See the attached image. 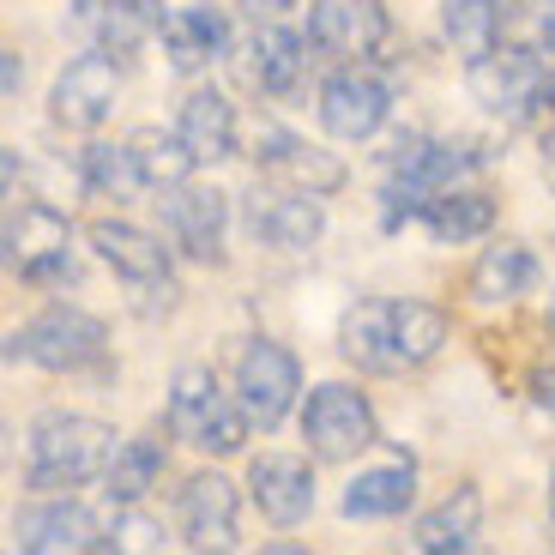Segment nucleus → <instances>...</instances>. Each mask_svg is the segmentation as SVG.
I'll list each match as a JSON object with an SVG mask.
<instances>
[{
	"label": "nucleus",
	"mask_w": 555,
	"mask_h": 555,
	"mask_svg": "<svg viewBox=\"0 0 555 555\" xmlns=\"http://www.w3.org/2000/svg\"><path fill=\"white\" fill-rule=\"evenodd\" d=\"M176 133L188 139V152L199 164H223V157H236V109L223 91H194V98L181 103V121Z\"/></svg>",
	"instance_id": "nucleus-22"
},
{
	"label": "nucleus",
	"mask_w": 555,
	"mask_h": 555,
	"mask_svg": "<svg viewBox=\"0 0 555 555\" xmlns=\"http://www.w3.org/2000/svg\"><path fill=\"white\" fill-rule=\"evenodd\" d=\"M230 49V13L223 7H176L164 18V55L176 73H199Z\"/></svg>",
	"instance_id": "nucleus-20"
},
{
	"label": "nucleus",
	"mask_w": 555,
	"mask_h": 555,
	"mask_svg": "<svg viewBox=\"0 0 555 555\" xmlns=\"http://www.w3.org/2000/svg\"><path fill=\"white\" fill-rule=\"evenodd\" d=\"M477 169L472 145H453V139H399V152L387 157V223L399 218H423L435 194L459 188V181Z\"/></svg>",
	"instance_id": "nucleus-4"
},
{
	"label": "nucleus",
	"mask_w": 555,
	"mask_h": 555,
	"mask_svg": "<svg viewBox=\"0 0 555 555\" xmlns=\"http://www.w3.org/2000/svg\"><path fill=\"white\" fill-rule=\"evenodd\" d=\"M296 392H302L296 357L284 345H272V338H254V345L242 350V362H236V399L248 404V416L260 423V429H278V423L291 416Z\"/></svg>",
	"instance_id": "nucleus-10"
},
{
	"label": "nucleus",
	"mask_w": 555,
	"mask_h": 555,
	"mask_svg": "<svg viewBox=\"0 0 555 555\" xmlns=\"http://www.w3.org/2000/svg\"><path fill=\"white\" fill-rule=\"evenodd\" d=\"M447 345V314L411 296H369L345 314L338 326V350L345 362L369 369V375H411Z\"/></svg>",
	"instance_id": "nucleus-1"
},
{
	"label": "nucleus",
	"mask_w": 555,
	"mask_h": 555,
	"mask_svg": "<svg viewBox=\"0 0 555 555\" xmlns=\"http://www.w3.org/2000/svg\"><path fill=\"white\" fill-rule=\"evenodd\" d=\"M501 25H507V0H441V30H447V42H453V55L465 61V67L495 55Z\"/></svg>",
	"instance_id": "nucleus-24"
},
{
	"label": "nucleus",
	"mask_w": 555,
	"mask_h": 555,
	"mask_svg": "<svg viewBox=\"0 0 555 555\" xmlns=\"http://www.w3.org/2000/svg\"><path fill=\"white\" fill-rule=\"evenodd\" d=\"M115 91H121V73H115L109 49L67 61V73L55 79V121L73 127V133H91L115 109Z\"/></svg>",
	"instance_id": "nucleus-16"
},
{
	"label": "nucleus",
	"mask_w": 555,
	"mask_h": 555,
	"mask_svg": "<svg viewBox=\"0 0 555 555\" xmlns=\"http://www.w3.org/2000/svg\"><path fill=\"white\" fill-rule=\"evenodd\" d=\"M423 223H429L435 242H472V236H489L495 223V199L477 194V188H447L423 206Z\"/></svg>",
	"instance_id": "nucleus-26"
},
{
	"label": "nucleus",
	"mask_w": 555,
	"mask_h": 555,
	"mask_svg": "<svg viewBox=\"0 0 555 555\" xmlns=\"http://www.w3.org/2000/svg\"><path fill=\"white\" fill-rule=\"evenodd\" d=\"M248 423H254L248 404L230 399L206 362L176 369V380H169V429L188 447H199V453H236L248 441Z\"/></svg>",
	"instance_id": "nucleus-3"
},
{
	"label": "nucleus",
	"mask_w": 555,
	"mask_h": 555,
	"mask_svg": "<svg viewBox=\"0 0 555 555\" xmlns=\"http://www.w3.org/2000/svg\"><path fill=\"white\" fill-rule=\"evenodd\" d=\"M538 37H543V55L555 61V0L543 7V18H538Z\"/></svg>",
	"instance_id": "nucleus-35"
},
{
	"label": "nucleus",
	"mask_w": 555,
	"mask_h": 555,
	"mask_svg": "<svg viewBox=\"0 0 555 555\" xmlns=\"http://www.w3.org/2000/svg\"><path fill=\"white\" fill-rule=\"evenodd\" d=\"M477 519H483V495H477V489H453V495H447L435 514L416 519V550H429V555L472 550Z\"/></svg>",
	"instance_id": "nucleus-27"
},
{
	"label": "nucleus",
	"mask_w": 555,
	"mask_h": 555,
	"mask_svg": "<svg viewBox=\"0 0 555 555\" xmlns=\"http://www.w3.org/2000/svg\"><path fill=\"white\" fill-rule=\"evenodd\" d=\"M248 489L272 526H302L314 514V472L296 453H260L248 465Z\"/></svg>",
	"instance_id": "nucleus-18"
},
{
	"label": "nucleus",
	"mask_w": 555,
	"mask_h": 555,
	"mask_svg": "<svg viewBox=\"0 0 555 555\" xmlns=\"http://www.w3.org/2000/svg\"><path fill=\"white\" fill-rule=\"evenodd\" d=\"M115 453H121V441L98 416H42L30 429L25 472H30V489H79V483H98Z\"/></svg>",
	"instance_id": "nucleus-2"
},
{
	"label": "nucleus",
	"mask_w": 555,
	"mask_h": 555,
	"mask_svg": "<svg viewBox=\"0 0 555 555\" xmlns=\"http://www.w3.org/2000/svg\"><path fill=\"white\" fill-rule=\"evenodd\" d=\"M416 501V465L411 459H387L375 472H362L345 489V519H399Z\"/></svg>",
	"instance_id": "nucleus-23"
},
{
	"label": "nucleus",
	"mask_w": 555,
	"mask_h": 555,
	"mask_svg": "<svg viewBox=\"0 0 555 555\" xmlns=\"http://www.w3.org/2000/svg\"><path fill=\"white\" fill-rule=\"evenodd\" d=\"M387 109H392L387 79L369 73L362 61L338 67L333 79L320 85V121H326V133H333V139H375L380 121H387Z\"/></svg>",
	"instance_id": "nucleus-11"
},
{
	"label": "nucleus",
	"mask_w": 555,
	"mask_h": 555,
	"mask_svg": "<svg viewBox=\"0 0 555 555\" xmlns=\"http://www.w3.org/2000/svg\"><path fill=\"white\" fill-rule=\"evenodd\" d=\"M465 73H472V98L489 115H507V121H526V115L555 103V73L531 49H495V55H483Z\"/></svg>",
	"instance_id": "nucleus-6"
},
{
	"label": "nucleus",
	"mask_w": 555,
	"mask_h": 555,
	"mask_svg": "<svg viewBox=\"0 0 555 555\" xmlns=\"http://www.w3.org/2000/svg\"><path fill=\"white\" fill-rule=\"evenodd\" d=\"M7 266H13L25 284H61L73 278V230L55 206H25L7 211Z\"/></svg>",
	"instance_id": "nucleus-7"
},
{
	"label": "nucleus",
	"mask_w": 555,
	"mask_h": 555,
	"mask_svg": "<svg viewBox=\"0 0 555 555\" xmlns=\"http://www.w3.org/2000/svg\"><path fill=\"white\" fill-rule=\"evenodd\" d=\"M254 164H260V176L308 188V194H320V199L345 188V164H338L333 152H320V145H308V139L284 133V127H272V121H260V133H254Z\"/></svg>",
	"instance_id": "nucleus-12"
},
{
	"label": "nucleus",
	"mask_w": 555,
	"mask_h": 555,
	"mask_svg": "<svg viewBox=\"0 0 555 555\" xmlns=\"http://www.w3.org/2000/svg\"><path fill=\"white\" fill-rule=\"evenodd\" d=\"M248 230H254V242H266L278 254H302L320 242L326 211H320V194L266 176V181H254V194H248Z\"/></svg>",
	"instance_id": "nucleus-9"
},
{
	"label": "nucleus",
	"mask_w": 555,
	"mask_h": 555,
	"mask_svg": "<svg viewBox=\"0 0 555 555\" xmlns=\"http://www.w3.org/2000/svg\"><path fill=\"white\" fill-rule=\"evenodd\" d=\"M18 79H25V73H18V55L7 49V55H0V91H7V98H18Z\"/></svg>",
	"instance_id": "nucleus-33"
},
{
	"label": "nucleus",
	"mask_w": 555,
	"mask_h": 555,
	"mask_svg": "<svg viewBox=\"0 0 555 555\" xmlns=\"http://www.w3.org/2000/svg\"><path fill=\"white\" fill-rule=\"evenodd\" d=\"M91 248L98 260L109 266L115 278H127L133 291H152V296H176V278H169V248L152 236V230H139V223H91Z\"/></svg>",
	"instance_id": "nucleus-13"
},
{
	"label": "nucleus",
	"mask_w": 555,
	"mask_h": 555,
	"mask_svg": "<svg viewBox=\"0 0 555 555\" xmlns=\"http://www.w3.org/2000/svg\"><path fill=\"white\" fill-rule=\"evenodd\" d=\"M242 7H248V13H254V18H266V25H272V18H278V13H291L296 0H242Z\"/></svg>",
	"instance_id": "nucleus-34"
},
{
	"label": "nucleus",
	"mask_w": 555,
	"mask_h": 555,
	"mask_svg": "<svg viewBox=\"0 0 555 555\" xmlns=\"http://www.w3.org/2000/svg\"><path fill=\"white\" fill-rule=\"evenodd\" d=\"M103 350H109V333H103V320L79 314V308H49V314H37L25 326V333H13V345H7V357H25L37 362V369H55V375H79V369H98Z\"/></svg>",
	"instance_id": "nucleus-5"
},
{
	"label": "nucleus",
	"mask_w": 555,
	"mask_h": 555,
	"mask_svg": "<svg viewBox=\"0 0 555 555\" xmlns=\"http://www.w3.org/2000/svg\"><path fill=\"white\" fill-rule=\"evenodd\" d=\"M248 55H254L248 79L260 85V91H272V98H291L296 85H302V73H308V42L296 37V30H284L278 18L254 37Z\"/></svg>",
	"instance_id": "nucleus-25"
},
{
	"label": "nucleus",
	"mask_w": 555,
	"mask_h": 555,
	"mask_svg": "<svg viewBox=\"0 0 555 555\" xmlns=\"http://www.w3.org/2000/svg\"><path fill=\"white\" fill-rule=\"evenodd\" d=\"M550 519H555V472H550Z\"/></svg>",
	"instance_id": "nucleus-36"
},
{
	"label": "nucleus",
	"mask_w": 555,
	"mask_h": 555,
	"mask_svg": "<svg viewBox=\"0 0 555 555\" xmlns=\"http://www.w3.org/2000/svg\"><path fill=\"white\" fill-rule=\"evenodd\" d=\"M302 441L314 459H357L375 447V404L362 399L357 387H326L308 392V411H302Z\"/></svg>",
	"instance_id": "nucleus-8"
},
{
	"label": "nucleus",
	"mask_w": 555,
	"mask_h": 555,
	"mask_svg": "<svg viewBox=\"0 0 555 555\" xmlns=\"http://www.w3.org/2000/svg\"><path fill=\"white\" fill-rule=\"evenodd\" d=\"M387 37V7L380 0H308V42L338 61L375 55Z\"/></svg>",
	"instance_id": "nucleus-14"
},
{
	"label": "nucleus",
	"mask_w": 555,
	"mask_h": 555,
	"mask_svg": "<svg viewBox=\"0 0 555 555\" xmlns=\"http://www.w3.org/2000/svg\"><path fill=\"white\" fill-rule=\"evenodd\" d=\"M164 223H169V236H176L181 254H194V260L218 266L223 260L230 199H223L218 188H194V181H181V188H164Z\"/></svg>",
	"instance_id": "nucleus-15"
},
{
	"label": "nucleus",
	"mask_w": 555,
	"mask_h": 555,
	"mask_svg": "<svg viewBox=\"0 0 555 555\" xmlns=\"http://www.w3.org/2000/svg\"><path fill=\"white\" fill-rule=\"evenodd\" d=\"M85 181H91L103 199L145 194V169H139L133 145H91V152H85Z\"/></svg>",
	"instance_id": "nucleus-31"
},
{
	"label": "nucleus",
	"mask_w": 555,
	"mask_h": 555,
	"mask_svg": "<svg viewBox=\"0 0 555 555\" xmlns=\"http://www.w3.org/2000/svg\"><path fill=\"white\" fill-rule=\"evenodd\" d=\"M181 538L194 550H236V483L218 472L188 477L181 489Z\"/></svg>",
	"instance_id": "nucleus-19"
},
{
	"label": "nucleus",
	"mask_w": 555,
	"mask_h": 555,
	"mask_svg": "<svg viewBox=\"0 0 555 555\" xmlns=\"http://www.w3.org/2000/svg\"><path fill=\"white\" fill-rule=\"evenodd\" d=\"M13 543L25 555H79V550H109V531L73 501H49V507H25L13 519Z\"/></svg>",
	"instance_id": "nucleus-17"
},
{
	"label": "nucleus",
	"mask_w": 555,
	"mask_h": 555,
	"mask_svg": "<svg viewBox=\"0 0 555 555\" xmlns=\"http://www.w3.org/2000/svg\"><path fill=\"white\" fill-rule=\"evenodd\" d=\"M531 278H538V260H531L519 242H501V248H489L483 260H477L472 296L477 302H514V296L531 291Z\"/></svg>",
	"instance_id": "nucleus-28"
},
{
	"label": "nucleus",
	"mask_w": 555,
	"mask_h": 555,
	"mask_svg": "<svg viewBox=\"0 0 555 555\" xmlns=\"http://www.w3.org/2000/svg\"><path fill=\"white\" fill-rule=\"evenodd\" d=\"M133 145V157H139V169H145V188H181V181L194 176V164L199 157L188 152V139L181 133H157V127H145V133H133L127 139Z\"/></svg>",
	"instance_id": "nucleus-29"
},
{
	"label": "nucleus",
	"mask_w": 555,
	"mask_h": 555,
	"mask_svg": "<svg viewBox=\"0 0 555 555\" xmlns=\"http://www.w3.org/2000/svg\"><path fill=\"white\" fill-rule=\"evenodd\" d=\"M79 25H91V37L109 55H133L139 42L164 37V7L157 0H85Z\"/></svg>",
	"instance_id": "nucleus-21"
},
{
	"label": "nucleus",
	"mask_w": 555,
	"mask_h": 555,
	"mask_svg": "<svg viewBox=\"0 0 555 555\" xmlns=\"http://www.w3.org/2000/svg\"><path fill=\"white\" fill-rule=\"evenodd\" d=\"M109 550L152 555V550H164V526H157V519H145V514H121V519L109 526Z\"/></svg>",
	"instance_id": "nucleus-32"
},
{
	"label": "nucleus",
	"mask_w": 555,
	"mask_h": 555,
	"mask_svg": "<svg viewBox=\"0 0 555 555\" xmlns=\"http://www.w3.org/2000/svg\"><path fill=\"white\" fill-rule=\"evenodd\" d=\"M164 477V447L152 441V435H139V441H121V453L109 459V472H103V483H109V501H121V507H133L145 489Z\"/></svg>",
	"instance_id": "nucleus-30"
}]
</instances>
